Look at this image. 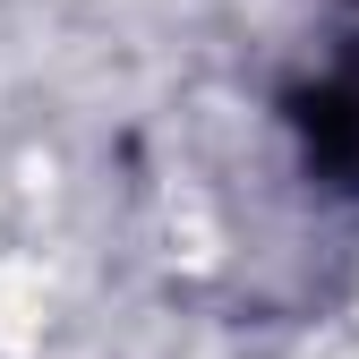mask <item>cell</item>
Segmentation results:
<instances>
[{
    "mask_svg": "<svg viewBox=\"0 0 359 359\" xmlns=\"http://www.w3.org/2000/svg\"><path fill=\"white\" fill-rule=\"evenodd\" d=\"M291 128H299L308 171L359 197V34L334 52V69H325L317 86L291 95Z\"/></svg>",
    "mask_w": 359,
    "mask_h": 359,
    "instance_id": "cell-1",
    "label": "cell"
}]
</instances>
